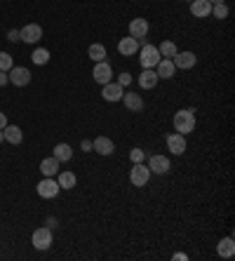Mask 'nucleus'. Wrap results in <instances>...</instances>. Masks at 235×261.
<instances>
[{"label": "nucleus", "mask_w": 235, "mask_h": 261, "mask_svg": "<svg viewBox=\"0 0 235 261\" xmlns=\"http://www.w3.org/2000/svg\"><path fill=\"white\" fill-rule=\"evenodd\" d=\"M129 83H132V76H129L127 71H125V73H120V76H118V85H120V87H127Z\"/></svg>", "instance_id": "nucleus-31"}, {"label": "nucleus", "mask_w": 235, "mask_h": 261, "mask_svg": "<svg viewBox=\"0 0 235 261\" xmlns=\"http://www.w3.org/2000/svg\"><path fill=\"white\" fill-rule=\"evenodd\" d=\"M7 78H10V83L14 87H26L31 83V71L26 66H12V69L7 71Z\"/></svg>", "instance_id": "nucleus-4"}, {"label": "nucleus", "mask_w": 235, "mask_h": 261, "mask_svg": "<svg viewBox=\"0 0 235 261\" xmlns=\"http://www.w3.org/2000/svg\"><path fill=\"white\" fill-rule=\"evenodd\" d=\"M167 148L174 153V155H183V153H186V137L179 134V132L169 134L167 137Z\"/></svg>", "instance_id": "nucleus-13"}, {"label": "nucleus", "mask_w": 235, "mask_h": 261, "mask_svg": "<svg viewBox=\"0 0 235 261\" xmlns=\"http://www.w3.org/2000/svg\"><path fill=\"white\" fill-rule=\"evenodd\" d=\"M209 3H212V5H219V3H223V0H209Z\"/></svg>", "instance_id": "nucleus-37"}, {"label": "nucleus", "mask_w": 235, "mask_h": 261, "mask_svg": "<svg viewBox=\"0 0 235 261\" xmlns=\"http://www.w3.org/2000/svg\"><path fill=\"white\" fill-rule=\"evenodd\" d=\"M19 35H21V42L33 45V42H38L42 38V28L38 26V24H26V26L19 31Z\"/></svg>", "instance_id": "nucleus-9"}, {"label": "nucleus", "mask_w": 235, "mask_h": 261, "mask_svg": "<svg viewBox=\"0 0 235 261\" xmlns=\"http://www.w3.org/2000/svg\"><path fill=\"white\" fill-rule=\"evenodd\" d=\"M52 155L59 160V163H68V160L73 158V148H71L68 144H57L54 146V151H52Z\"/></svg>", "instance_id": "nucleus-23"}, {"label": "nucleus", "mask_w": 235, "mask_h": 261, "mask_svg": "<svg viewBox=\"0 0 235 261\" xmlns=\"http://www.w3.org/2000/svg\"><path fill=\"white\" fill-rule=\"evenodd\" d=\"M216 252H219V256H223V259H230V256L235 254V242H233V238H223V240L219 242Z\"/></svg>", "instance_id": "nucleus-25"}, {"label": "nucleus", "mask_w": 235, "mask_h": 261, "mask_svg": "<svg viewBox=\"0 0 235 261\" xmlns=\"http://www.w3.org/2000/svg\"><path fill=\"white\" fill-rule=\"evenodd\" d=\"M186 3H191V0H186Z\"/></svg>", "instance_id": "nucleus-39"}, {"label": "nucleus", "mask_w": 235, "mask_h": 261, "mask_svg": "<svg viewBox=\"0 0 235 261\" xmlns=\"http://www.w3.org/2000/svg\"><path fill=\"white\" fill-rule=\"evenodd\" d=\"M148 179H151V170H148L144 163H134V167H132V172H129V181H132V186H146Z\"/></svg>", "instance_id": "nucleus-6"}, {"label": "nucleus", "mask_w": 235, "mask_h": 261, "mask_svg": "<svg viewBox=\"0 0 235 261\" xmlns=\"http://www.w3.org/2000/svg\"><path fill=\"white\" fill-rule=\"evenodd\" d=\"M0 141H5V137H3V130H0Z\"/></svg>", "instance_id": "nucleus-38"}, {"label": "nucleus", "mask_w": 235, "mask_h": 261, "mask_svg": "<svg viewBox=\"0 0 235 261\" xmlns=\"http://www.w3.org/2000/svg\"><path fill=\"white\" fill-rule=\"evenodd\" d=\"M87 57L92 59L94 64H97V62H106V47H104L101 42H94V45H89V47H87Z\"/></svg>", "instance_id": "nucleus-24"}, {"label": "nucleus", "mask_w": 235, "mask_h": 261, "mask_svg": "<svg viewBox=\"0 0 235 261\" xmlns=\"http://www.w3.org/2000/svg\"><path fill=\"white\" fill-rule=\"evenodd\" d=\"M158 80H160V78H158V73H155L153 69H144V71H141L139 85H141L144 89H153L155 85H158Z\"/></svg>", "instance_id": "nucleus-20"}, {"label": "nucleus", "mask_w": 235, "mask_h": 261, "mask_svg": "<svg viewBox=\"0 0 235 261\" xmlns=\"http://www.w3.org/2000/svg\"><path fill=\"white\" fill-rule=\"evenodd\" d=\"M191 14L198 19H205L212 14V3L209 0H191Z\"/></svg>", "instance_id": "nucleus-16"}, {"label": "nucleus", "mask_w": 235, "mask_h": 261, "mask_svg": "<svg viewBox=\"0 0 235 261\" xmlns=\"http://www.w3.org/2000/svg\"><path fill=\"white\" fill-rule=\"evenodd\" d=\"M120 101L125 103V109L132 111V113H139V111H144V99H141V94H136V92H125Z\"/></svg>", "instance_id": "nucleus-12"}, {"label": "nucleus", "mask_w": 235, "mask_h": 261, "mask_svg": "<svg viewBox=\"0 0 235 261\" xmlns=\"http://www.w3.org/2000/svg\"><path fill=\"white\" fill-rule=\"evenodd\" d=\"M118 52H120L122 57H132L139 52V40L136 38H120V42H118Z\"/></svg>", "instance_id": "nucleus-18"}, {"label": "nucleus", "mask_w": 235, "mask_h": 261, "mask_svg": "<svg viewBox=\"0 0 235 261\" xmlns=\"http://www.w3.org/2000/svg\"><path fill=\"white\" fill-rule=\"evenodd\" d=\"M172 123H174V130L179 134H191L195 130V109H181L176 111L174 118H172Z\"/></svg>", "instance_id": "nucleus-1"}, {"label": "nucleus", "mask_w": 235, "mask_h": 261, "mask_svg": "<svg viewBox=\"0 0 235 261\" xmlns=\"http://www.w3.org/2000/svg\"><path fill=\"white\" fill-rule=\"evenodd\" d=\"M169 158H165V155H151V160H148V170H151V174H167L169 172Z\"/></svg>", "instance_id": "nucleus-11"}, {"label": "nucleus", "mask_w": 235, "mask_h": 261, "mask_svg": "<svg viewBox=\"0 0 235 261\" xmlns=\"http://www.w3.org/2000/svg\"><path fill=\"white\" fill-rule=\"evenodd\" d=\"M155 73H158V78H172L176 73V66H174V62L172 59H160L158 62V66H155Z\"/></svg>", "instance_id": "nucleus-19"}, {"label": "nucleus", "mask_w": 235, "mask_h": 261, "mask_svg": "<svg viewBox=\"0 0 235 261\" xmlns=\"http://www.w3.org/2000/svg\"><path fill=\"white\" fill-rule=\"evenodd\" d=\"M3 137H5L7 144L17 146V144H21V139H24V132H21V127H17V125H10V123H7L5 127H3Z\"/></svg>", "instance_id": "nucleus-17"}, {"label": "nucleus", "mask_w": 235, "mask_h": 261, "mask_svg": "<svg viewBox=\"0 0 235 261\" xmlns=\"http://www.w3.org/2000/svg\"><path fill=\"white\" fill-rule=\"evenodd\" d=\"M35 191H38V195L40 198H45V200H52V198H57L59 195V184H57V179H52V177H45L40 181V184L35 186Z\"/></svg>", "instance_id": "nucleus-5"}, {"label": "nucleus", "mask_w": 235, "mask_h": 261, "mask_svg": "<svg viewBox=\"0 0 235 261\" xmlns=\"http://www.w3.org/2000/svg\"><path fill=\"white\" fill-rule=\"evenodd\" d=\"M12 66H14L12 55H7V52H0V71H10Z\"/></svg>", "instance_id": "nucleus-29"}, {"label": "nucleus", "mask_w": 235, "mask_h": 261, "mask_svg": "<svg viewBox=\"0 0 235 261\" xmlns=\"http://www.w3.org/2000/svg\"><path fill=\"white\" fill-rule=\"evenodd\" d=\"M7 40H10V42H19L21 40L19 31H10V33H7Z\"/></svg>", "instance_id": "nucleus-32"}, {"label": "nucleus", "mask_w": 235, "mask_h": 261, "mask_svg": "<svg viewBox=\"0 0 235 261\" xmlns=\"http://www.w3.org/2000/svg\"><path fill=\"white\" fill-rule=\"evenodd\" d=\"M31 242H33L35 249H40V252H45V249L52 247V231L47 226H40L35 228L33 235H31Z\"/></svg>", "instance_id": "nucleus-3"}, {"label": "nucleus", "mask_w": 235, "mask_h": 261, "mask_svg": "<svg viewBox=\"0 0 235 261\" xmlns=\"http://www.w3.org/2000/svg\"><path fill=\"white\" fill-rule=\"evenodd\" d=\"M5 125H7V116H5V113H3V111H0V130H3Z\"/></svg>", "instance_id": "nucleus-35"}, {"label": "nucleus", "mask_w": 235, "mask_h": 261, "mask_svg": "<svg viewBox=\"0 0 235 261\" xmlns=\"http://www.w3.org/2000/svg\"><path fill=\"white\" fill-rule=\"evenodd\" d=\"M31 59H33V64H38V66H45V64L50 62V52H47L45 47H38V49H33Z\"/></svg>", "instance_id": "nucleus-27"}, {"label": "nucleus", "mask_w": 235, "mask_h": 261, "mask_svg": "<svg viewBox=\"0 0 235 261\" xmlns=\"http://www.w3.org/2000/svg\"><path fill=\"white\" fill-rule=\"evenodd\" d=\"M172 62H174L176 69L188 71V69H193V66H195V62H198V57H195L193 52H176V55L172 57Z\"/></svg>", "instance_id": "nucleus-10"}, {"label": "nucleus", "mask_w": 235, "mask_h": 261, "mask_svg": "<svg viewBox=\"0 0 235 261\" xmlns=\"http://www.w3.org/2000/svg\"><path fill=\"white\" fill-rule=\"evenodd\" d=\"M92 151L99 153V155H113L115 144H113V141H111L108 137H97V139L92 141Z\"/></svg>", "instance_id": "nucleus-14"}, {"label": "nucleus", "mask_w": 235, "mask_h": 261, "mask_svg": "<svg viewBox=\"0 0 235 261\" xmlns=\"http://www.w3.org/2000/svg\"><path fill=\"white\" fill-rule=\"evenodd\" d=\"M57 184H59L61 191H71V188H75V184H78V179H75L73 172H59V177H57Z\"/></svg>", "instance_id": "nucleus-21"}, {"label": "nucleus", "mask_w": 235, "mask_h": 261, "mask_svg": "<svg viewBox=\"0 0 235 261\" xmlns=\"http://www.w3.org/2000/svg\"><path fill=\"white\" fill-rule=\"evenodd\" d=\"M92 76L99 85H106V83H111V78H113V69H111V64L108 62H97L94 64Z\"/></svg>", "instance_id": "nucleus-7"}, {"label": "nucleus", "mask_w": 235, "mask_h": 261, "mask_svg": "<svg viewBox=\"0 0 235 261\" xmlns=\"http://www.w3.org/2000/svg\"><path fill=\"white\" fill-rule=\"evenodd\" d=\"M174 259H176V261H181V259H183V261H186V259H188V256H186V254H183V252H179V254H174Z\"/></svg>", "instance_id": "nucleus-36"}, {"label": "nucleus", "mask_w": 235, "mask_h": 261, "mask_svg": "<svg viewBox=\"0 0 235 261\" xmlns=\"http://www.w3.org/2000/svg\"><path fill=\"white\" fill-rule=\"evenodd\" d=\"M80 146H82V151H87V153L92 151V141H87V139H85V141H82Z\"/></svg>", "instance_id": "nucleus-34"}, {"label": "nucleus", "mask_w": 235, "mask_h": 261, "mask_svg": "<svg viewBox=\"0 0 235 261\" xmlns=\"http://www.w3.org/2000/svg\"><path fill=\"white\" fill-rule=\"evenodd\" d=\"M10 83V78H7V71H0V87H3V85H7Z\"/></svg>", "instance_id": "nucleus-33"}, {"label": "nucleus", "mask_w": 235, "mask_h": 261, "mask_svg": "<svg viewBox=\"0 0 235 261\" xmlns=\"http://www.w3.org/2000/svg\"><path fill=\"white\" fill-rule=\"evenodd\" d=\"M139 64H141V69H155L158 66V62H160L162 57L160 52H158V47L155 45H144V47H139Z\"/></svg>", "instance_id": "nucleus-2"}, {"label": "nucleus", "mask_w": 235, "mask_h": 261, "mask_svg": "<svg viewBox=\"0 0 235 261\" xmlns=\"http://www.w3.org/2000/svg\"><path fill=\"white\" fill-rule=\"evenodd\" d=\"M122 94H125V87H120L118 83H106L104 89H101V96H104L106 101H120Z\"/></svg>", "instance_id": "nucleus-15"}, {"label": "nucleus", "mask_w": 235, "mask_h": 261, "mask_svg": "<svg viewBox=\"0 0 235 261\" xmlns=\"http://www.w3.org/2000/svg\"><path fill=\"white\" fill-rule=\"evenodd\" d=\"M158 52H160V57H165V59H172V57L179 52V47H176L172 40H165L160 47H158Z\"/></svg>", "instance_id": "nucleus-26"}, {"label": "nucleus", "mask_w": 235, "mask_h": 261, "mask_svg": "<svg viewBox=\"0 0 235 261\" xmlns=\"http://www.w3.org/2000/svg\"><path fill=\"white\" fill-rule=\"evenodd\" d=\"M148 28H151V26H148V19H144V17H136V19L129 21V35L136 38L139 42L148 35Z\"/></svg>", "instance_id": "nucleus-8"}, {"label": "nucleus", "mask_w": 235, "mask_h": 261, "mask_svg": "<svg viewBox=\"0 0 235 261\" xmlns=\"http://www.w3.org/2000/svg\"><path fill=\"white\" fill-rule=\"evenodd\" d=\"M40 172H42V177H54V174H59V160L54 158H45L40 163Z\"/></svg>", "instance_id": "nucleus-22"}, {"label": "nucleus", "mask_w": 235, "mask_h": 261, "mask_svg": "<svg viewBox=\"0 0 235 261\" xmlns=\"http://www.w3.org/2000/svg\"><path fill=\"white\" fill-rule=\"evenodd\" d=\"M228 5H226V3H219V5H212V14H214L216 19H226V17H228Z\"/></svg>", "instance_id": "nucleus-28"}, {"label": "nucleus", "mask_w": 235, "mask_h": 261, "mask_svg": "<svg viewBox=\"0 0 235 261\" xmlns=\"http://www.w3.org/2000/svg\"><path fill=\"white\" fill-rule=\"evenodd\" d=\"M144 158H146V151H144V148H132V153H129V160H132V163H144Z\"/></svg>", "instance_id": "nucleus-30"}]
</instances>
